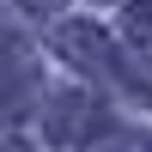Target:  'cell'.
I'll list each match as a JSON object with an SVG mask.
<instances>
[{"label": "cell", "mask_w": 152, "mask_h": 152, "mask_svg": "<svg viewBox=\"0 0 152 152\" xmlns=\"http://www.w3.org/2000/svg\"><path fill=\"white\" fill-rule=\"evenodd\" d=\"M91 122H97V104H91V97H85V91H61L55 104H49V140H55V146H73Z\"/></svg>", "instance_id": "6da1fadb"}, {"label": "cell", "mask_w": 152, "mask_h": 152, "mask_svg": "<svg viewBox=\"0 0 152 152\" xmlns=\"http://www.w3.org/2000/svg\"><path fill=\"white\" fill-rule=\"evenodd\" d=\"M55 49L67 61H79V67H104V61H110V37L97 31V24H61V31H55Z\"/></svg>", "instance_id": "7a4b0ae2"}, {"label": "cell", "mask_w": 152, "mask_h": 152, "mask_svg": "<svg viewBox=\"0 0 152 152\" xmlns=\"http://www.w3.org/2000/svg\"><path fill=\"white\" fill-rule=\"evenodd\" d=\"M24 12H61V0H24Z\"/></svg>", "instance_id": "3957f363"}, {"label": "cell", "mask_w": 152, "mask_h": 152, "mask_svg": "<svg viewBox=\"0 0 152 152\" xmlns=\"http://www.w3.org/2000/svg\"><path fill=\"white\" fill-rule=\"evenodd\" d=\"M97 152H128V140H110V146H97Z\"/></svg>", "instance_id": "277c9868"}, {"label": "cell", "mask_w": 152, "mask_h": 152, "mask_svg": "<svg viewBox=\"0 0 152 152\" xmlns=\"http://www.w3.org/2000/svg\"><path fill=\"white\" fill-rule=\"evenodd\" d=\"M0 152H31V146H18V140H6V146H0Z\"/></svg>", "instance_id": "5b68a950"}]
</instances>
